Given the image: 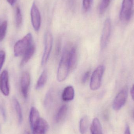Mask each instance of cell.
<instances>
[{
    "label": "cell",
    "instance_id": "obj_1",
    "mask_svg": "<svg viewBox=\"0 0 134 134\" xmlns=\"http://www.w3.org/2000/svg\"><path fill=\"white\" fill-rule=\"evenodd\" d=\"M68 50L64 49L59 64L57 79L59 82H63L66 79L70 70L68 63Z\"/></svg>",
    "mask_w": 134,
    "mask_h": 134
},
{
    "label": "cell",
    "instance_id": "obj_2",
    "mask_svg": "<svg viewBox=\"0 0 134 134\" xmlns=\"http://www.w3.org/2000/svg\"><path fill=\"white\" fill-rule=\"evenodd\" d=\"M32 36L30 33L27 34L22 39L18 41L14 47L15 56L19 57L24 54L26 50L32 44Z\"/></svg>",
    "mask_w": 134,
    "mask_h": 134
},
{
    "label": "cell",
    "instance_id": "obj_3",
    "mask_svg": "<svg viewBox=\"0 0 134 134\" xmlns=\"http://www.w3.org/2000/svg\"><path fill=\"white\" fill-rule=\"evenodd\" d=\"M104 72V67L102 65L97 67L94 71L91 79L90 83V87L92 90H97L100 88Z\"/></svg>",
    "mask_w": 134,
    "mask_h": 134
},
{
    "label": "cell",
    "instance_id": "obj_4",
    "mask_svg": "<svg viewBox=\"0 0 134 134\" xmlns=\"http://www.w3.org/2000/svg\"><path fill=\"white\" fill-rule=\"evenodd\" d=\"M128 92V87L126 86L118 93L113 104V108L115 111H119L124 106L127 100Z\"/></svg>",
    "mask_w": 134,
    "mask_h": 134
},
{
    "label": "cell",
    "instance_id": "obj_5",
    "mask_svg": "<svg viewBox=\"0 0 134 134\" xmlns=\"http://www.w3.org/2000/svg\"><path fill=\"white\" fill-rule=\"evenodd\" d=\"M134 0H123L120 11V19L124 21H128L133 14Z\"/></svg>",
    "mask_w": 134,
    "mask_h": 134
},
{
    "label": "cell",
    "instance_id": "obj_6",
    "mask_svg": "<svg viewBox=\"0 0 134 134\" xmlns=\"http://www.w3.org/2000/svg\"><path fill=\"white\" fill-rule=\"evenodd\" d=\"M53 44V38L49 32H46L45 36V48L41 60V65L44 66L48 62Z\"/></svg>",
    "mask_w": 134,
    "mask_h": 134
},
{
    "label": "cell",
    "instance_id": "obj_7",
    "mask_svg": "<svg viewBox=\"0 0 134 134\" xmlns=\"http://www.w3.org/2000/svg\"><path fill=\"white\" fill-rule=\"evenodd\" d=\"M111 20L109 18H108L105 21L101 37L100 47L102 50L105 49L108 44L111 35Z\"/></svg>",
    "mask_w": 134,
    "mask_h": 134
},
{
    "label": "cell",
    "instance_id": "obj_8",
    "mask_svg": "<svg viewBox=\"0 0 134 134\" xmlns=\"http://www.w3.org/2000/svg\"><path fill=\"white\" fill-rule=\"evenodd\" d=\"M31 18L34 29L36 31H38L41 27V18L39 9L34 2L31 9Z\"/></svg>",
    "mask_w": 134,
    "mask_h": 134
},
{
    "label": "cell",
    "instance_id": "obj_9",
    "mask_svg": "<svg viewBox=\"0 0 134 134\" xmlns=\"http://www.w3.org/2000/svg\"><path fill=\"white\" fill-rule=\"evenodd\" d=\"M0 90L4 96H8L9 94V75L6 70L3 71L0 75Z\"/></svg>",
    "mask_w": 134,
    "mask_h": 134
},
{
    "label": "cell",
    "instance_id": "obj_10",
    "mask_svg": "<svg viewBox=\"0 0 134 134\" xmlns=\"http://www.w3.org/2000/svg\"><path fill=\"white\" fill-rule=\"evenodd\" d=\"M30 73L27 71L23 73L21 79V92L24 98L27 97L29 87L30 84Z\"/></svg>",
    "mask_w": 134,
    "mask_h": 134
},
{
    "label": "cell",
    "instance_id": "obj_11",
    "mask_svg": "<svg viewBox=\"0 0 134 134\" xmlns=\"http://www.w3.org/2000/svg\"><path fill=\"white\" fill-rule=\"evenodd\" d=\"M48 128L47 121L42 118H40L38 122L32 130L33 134H45Z\"/></svg>",
    "mask_w": 134,
    "mask_h": 134
},
{
    "label": "cell",
    "instance_id": "obj_12",
    "mask_svg": "<svg viewBox=\"0 0 134 134\" xmlns=\"http://www.w3.org/2000/svg\"><path fill=\"white\" fill-rule=\"evenodd\" d=\"M40 118V114L38 110L35 107H32L30 111L29 116L30 125L31 129H33L36 126Z\"/></svg>",
    "mask_w": 134,
    "mask_h": 134
},
{
    "label": "cell",
    "instance_id": "obj_13",
    "mask_svg": "<svg viewBox=\"0 0 134 134\" xmlns=\"http://www.w3.org/2000/svg\"><path fill=\"white\" fill-rule=\"evenodd\" d=\"M35 48L34 45L32 44L23 54V59L20 63V66L23 67L32 58L35 52Z\"/></svg>",
    "mask_w": 134,
    "mask_h": 134
},
{
    "label": "cell",
    "instance_id": "obj_14",
    "mask_svg": "<svg viewBox=\"0 0 134 134\" xmlns=\"http://www.w3.org/2000/svg\"><path fill=\"white\" fill-rule=\"evenodd\" d=\"M75 90L72 86H68L65 87L62 93V99L64 101L72 100L75 97Z\"/></svg>",
    "mask_w": 134,
    "mask_h": 134
},
{
    "label": "cell",
    "instance_id": "obj_15",
    "mask_svg": "<svg viewBox=\"0 0 134 134\" xmlns=\"http://www.w3.org/2000/svg\"><path fill=\"white\" fill-rule=\"evenodd\" d=\"M77 60L76 48L72 47L68 53V63L70 70H71L75 66Z\"/></svg>",
    "mask_w": 134,
    "mask_h": 134
},
{
    "label": "cell",
    "instance_id": "obj_16",
    "mask_svg": "<svg viewBox=\"0 0 134 134\" xmlns=\"http://www.w3.org/2000/svg\"><path fill=\"white\" fill-rule=\"evenodd\" d=\"M90 130L91 134H102L101 125L97 118H94L93 120Z\"/></svg>",
    "mask_w": 134,
    "mask_h": 134
},
{
    "label": "cell",
    "instance_id": "obj_17",
    "mask_svg": "<svg viewBox=\"0 0 134 134\" xmlns=\"http://www.w3.org/2000/svg\"><path fill=\"white\" fill-rule=\"evenodd\" d=\"M48 78V72L46 69H45L42 71L41 75L38 78L37 82L35 88L36 90H39L41 89L45 85Z\"/></svg>",
    "mask_w": 134,
    "mask_h": 134
},
{
    "label": "cell",
    "instance_id": "obj_18",
    "mask_svg": "<svg viewBox=\"0 0 134 134\" xmlns=\"http://www.w3.org/2000/svg\"><path fill=\"white\" fill-rule=\"evenodd\" d=\"M89 125V119L87 116H85L80 120L79 124V130L81 134H85Z\"/></svg>",
    "mask_w": 134,
    "mask_h": 134
},
{
    "label": "cell",
    "instance_id": "obj_19",
    "mask_svg": "<svg viewBox=\"0 0 134 134\" xmlns=\"http://www.w3.org/2000/svg\"><path fill=\"white\" fill-rule=\"evenodd\" d=\"M68 107L67 105H63L60 107L56 116V121L57 122H59L63 119L66 115Z\"/></svg>",
    "mask_w": 134,
    "mask_h": 134
},
{
    "label": "cell",
    "instance_id": "obj_20",
    "mask_svg": "<svg viewBox=\"0 0 134 134\" xmlns=\"http://www.w3.org/2000/svg\"><path fill=\"white\" fill-rule=\"evenodd\" d=\"M13 103H14L15 109L16 112V114H17L18 122H19V124H20L22 122L23 119L22 109H21L19 102L15 98L13 100Z\"/></svg>",
    "mask_w": 134,
    "mask_h": 134
},
{
    "label": "cell",
    "instance_id": "obj_21",
    "mask_svg": "<svg viewBox=\"0 0 134 134\" xmlns=\"http://www.w3.org/2000/svg\"><path fill=\"white\" fill-rule=\"evenodd\" d=\"M8 23L6 20L0 24V42H1L5 37L7 31Z\"/></svg>",
    "mask_w": 134,
    "mask_h": 134
},
{
    "label": "cell",
    "instance_id": "obj_22",
    "mask_svg": "<svg viewBox=\"0 0 134 134\" xmlns=\"http://www.w3.org/2000/svg\"><path fill=\"white\" fill-rule=\"evenodd\" d=\"M23 22V17L19 7L17 6L16 8L15 23L17 27H19Z\"/></svg>",
    "mask_w": 134,
    "mask_h": 134
},
{
    "label": "cell",
    "instance_id": "obj_23",
    "mask_svg": "<svg viewBox=\"0 0 134 134\" xmlns=\"http://www.w3.org/2000/svg\"><path fill=\"white\" fill-rule=\"evenodd\" d=\"M111 1V0H102L99 8V12L100 14H103L105 12Z\"/></svg>",
    "mask_w": 134,
    "mask_h": 134
},
{
    "label": "cell",
    "instance_id": "obj_24",
    "mask_svg": "<svg viewBox=\"0 0 134 134\" xmlns=\"http://www.w3.org/2000/svg\"><path fill=\"white\" fill-rule=\"evenodd\" d=\"M93 0H83L82 8L83 12H87L91 8Z\"/></svg>",
    "mask_w": 134,
    "mask_h": 134
},
{
    "label": "cell",
    "instance_id": "obj_25",
    "mask_svg": "<svg viewBox=\"0 0 134 134\" xmlns=\"http://www.w3.org/2000/svg\"><path fill=\"white\" fill-rule=\"evenodd\" d=\"M5 59V52L3 51H0V71L2 69Z\"/></svg>",
    "mask_w": 134,
    "mask_h": 134
},
{
    "label": "cell",
    "instance_id": "obj_26",
    "mask_svg": "<svg viewBox=\"0 0 134 134\" xmlns=\"http://www.w3.org/2000/svg\"><path fill=\"white\" fill-rule=\"evenodd\" d=\"M52 91H49L48 92V94L46 95V98L45 104L46 105H48L52 101Z\"/></svg>",
    "mask_w": 134,
    "mask_h": 134
},
{
    "label": "cell",
    "instance_id": "obj_27",
    "mask_svg": "<svg viewBox=\"0 0 134 134\" xmlns=\"http://www.w3.org/2000/svg\"><path fill=\"white\" fill-rule=\"evenodd\" d=\"M90 71H87L85 72L82 78V82L83 83H86L87 82L89 77H90Z\"/></svg>",
    "mask_w": 134,
    "mask_h": 134
},
{
    "label": "cell",
    "instance_id": "obj_28",
    "mask_svg": "<svg viewBox=\"0 0 134 134\" xmlns=\"http://www.w3.org/2000/svg\"><path fill=\"white\" fill-rule=\"evenodd\" d=\"M124 134H131L130 129L128 125H127Z\"/></svg>",
    "mask_w": 134,
    "mask_h": 134
},
{
    "label": "cell",
    "instance_id": "obj_29",
    "mask_svg": "<svg viewBox=\"0 0 134 134\" xmlns=\"http://www.w3.org/2000/svg\"><path fill=\"white\" fill-rule=\"evenodd\" d=\"M131 94L132 99L134 100V84L132 86V88H131Z\"/></svg>",
    "mask_w": 134,
    "mask_h": 134
},
{
    "label": "cell",
    "instance_id": "obj_30",
    "mask_svg": "<svg viewBox=\"0 0 134 134\" xmlns=\"http://www.w3.org/2000/svg\"><path fill=\"white\" fill-rule=\"evenodd\" d=\"M16 0H7L8 3L11 5H13L15 4Z\"/></svg>",
    "mask_w": 134,
    "mask_h": 134
},
{
    "label": "cell",
    "instance_id": "obj_31",
    "mask_svg": "<svg viewBox=\"0 0 134 134\" xmlns=\"http://www.w3.org/2000/svg\"><path fill=\"white\" fill-rule=\"evenodd\" d=\"M24 134H30V133L28 131H26Z\"/></svg>",
    "mask_w": 134,
    "mask_h": 134
},
{
    "label": "cell",
    "instance_id": "obj_32",
    "mask_svg": "<svg viewBox=\"0 0 134 134\" xmlns=\"http://www.w3.org/2000/svg\"><path fill=\"white\" fill-rule=\"evenodd\" d=\"M133 116H134V114H133Z\"/></svg>",
    "mask_w": 134,
    "mask_h": 134
}]
</instances>
